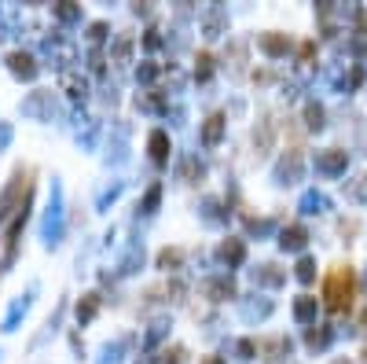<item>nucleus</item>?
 Masks as SVG:
<instances>
[{
	"mask_svg": "<svg viewBox=\"0 0 367 364\" xmlns=\"http://www.w3.org/2000/svg\"><path fill=\"white\" fill-rule=\"evenodd\" d=\"M353 298H356V276L349 265H338L327 272L323 280V302H327L331 313H349L353 309Z\"/></svg>",
	"mask_w": 367,
	"mask_h": 364,
	"instance_id": "obj_1",
	"label": "nucleus"
},
{
	"mask_svg": "<svg viewBox=\"0 0 367 364\" xmlns=\"http://www.w3.org/2000/svg\"><path fill=\"white\" fill-rule=\"evenodd\" d=\"M345 162H349V155H345V151H338V147H331V151L316 155V166L323 169V173H341V169H345Z\"/></svg>",
	"mask_w": 367,
	"mask_h": 364,
	"instance_id": "obj_2",
	"label": "nucleus"
},
{
	"mask_svg": "<svg viewBox=\"0 0 367 364\" xmlns=\"http://www.w3.org/2000/svg\"><path fill=\"white\" fill-rule=\"evenodd\" d=\"M147 147H150V159H155V162H165V159H169V136H165L162 129H155V133H150Z\"/></svg>",
	"mask_w": 367,
	"mask_h": 364,
	"instance_id": "obj_3",
	"label": "nucleus"
},
{
	"mask_svg": "<svg viewBox=\"0 0 367 364\" xmlns=\"http://www.w3.org/2000/svg\"><path fill=\"white\" fill-rule=\"evenodd\" d=\"M221 133H224V114H209L206 129H202V140L213 147V144H221Z\"/></svg>",
	"mask_w": 367,
	"mask_h": 364,
	"instance_id": "obj_4",
	"label": "nucleus"
},
{
	"mask_svg": "<svg viewBox=\"0 0 367 364\" xmlns=\"http://www.w3.org/2000/svg\"><path fill=\"white\" fill-rule=\"evenodd\" d=\"M305 240H309V235H305V228H301V225H294V228H287V232H283V240H279V247H283V250H301V247H305Z\"/></svg>",
	"mask_w": 367,
	"mask_h": 364,
	"instance_id": "obj_5",
	"label": "nucleus"
},
{
	"mask_svg": "<svg viewBox=\"0 0 367 364\" xmlns=\"http://www.w3.org/2000/svg\"><path fill=\"white\" fill-rule=\"evenodd\" d=\"M294 316L301 320V324H309V320H316V298H309V294H301L297 302H294Z\"/></svg>",
	"mask_w": 367,
	"mask_h": 364,
	"instance_id": "obj_6",
	"label": "nucleus"
},
{
	"mask_svg": "<svg viewBox=\"0 0 367 364\" xmlns=\"http://www.w3.org/2000/svg\"><path fill=\"white\" fill-rule=\"evenodd\" d=\"M8 63H11V70H15L18 77H33V74H37V63H33L30 55H23V52H15Z\"/></svg>",
	"mask_w": 367,
	"mask_h": 364,
	"instance_id": "obj_7",
	"label": "nucleus"
},
{
	"mask_svg": "<svg viewBox=\"0 0 367 364\" xmlns=\"http://www.w3.org/2000/svg\"><path fill=\"white\" fill-rule=\"evenodd\" d=\"M221 258H224V262H231V265H239V262L246 258V247H243L239 240H228V243L221 247Z\"/></svg>",
	"mask_w": 367,
	"mask_h": 364,
	"instance_id": "obj_8",
	"label": "nucleus"
},
{
	"mask_svg": "<svg viewBox=\"0 0 367 364\" xmlns=\"http://www.w3.org/2000/svg\"><path fill=\"white\" fill-rule=\"evenodd\" d=\"M18 188H23V173H15V184L4 191V199H0V221H4V213L11 210V203L18 199Z\"/></svg>",
	"mask_w": 367,
	"mask_h": 364,
	"instance_id": "obj_9",
	"label": "nucleus"
},
{
	"mask_svg": "<svg viewBox=\"0 0 367 364\" xmlns=\"http://www.w3.org/2000/svg\"><path fill=\"white\" fill-rule=\"evenodd\" d=\"M261 48H265L268 55H283V52H287V37H275V33H265V37H261Z\"/></svg>",
	"mask_w": 367,
	"mask_h": 364,
	"instance_id": "obj_10",
	"label": "nucleus"
},
{
	"mask_svg": "<svg viewBox=\"0 0 367 364\" xmlns=\"http://www.w3.org/2000/svg\"><path fill=\"white\" fill-rule=\"evenodd\" d=\"M253 144H257V151H268V147H272V122L268 118L261 122V129L253 133Z\"/></svg>",
	"mask_w": 367,
	"mask_h": 364,
	"instance_id": "obj_11",
	"label": "nucleus"
},
{
	"mask_svg": "<svg viewBox=\"0 0 367 364\" xmlns=\"http://www.w3.org/2000/svg\"><path fill=\"white\" fill-rule=\"evenodd\" d=\"M99 309V294H84V302L77 306V320H92Z\"/></svg>",
	"mask_w": 367,
	"mask_h": 364,
	"instance_id": "obj_12",
	"label": "nucleus"
},
{
	"mask_svg": "<svg viewBox=\"0 0 367 364\" xmlns=\"http://www.w3.org/2000/svg\"><path fill=\"white\" fill-rule=\"evenodd\" d=\"M206 291H209V294H213V302H224V298H228V294H231V291H235V287H231V284H228V280H217V284H209V287H206Z\"/></svg>",
	"mask_w": 367,
	"mask_h": 364,
	"instance_id": "obj_13",
	"label": "nucleus"
},
{
	"mask_svg": "<svg viewBox=\"0 0 367 364\" xmlns=\"http://www.w3.org/2000/svg\"><path fill=\"white\" fill-rule=\"evenodd\" d=\"M180 262H184L180 250H162V254H158V265H162V269H177Z\"/></svg>",
	"mask_w": 367,
	"mask_h": 364,
	"instance_id": "obj_14",
	"label": "nucleus"
},
{
	"mask_svg": "<svg viewBox=\"0 0 367 364\" xmlns=\"http://www.w3.org/2000/svg\"><path fill=\"white\" fill-rule=\"evenodd\" d=\"M312 276H316V265H312V258H301V262H297V280H301V284H309Z\"/></svg>",
	"mask_w": 367,
	"mask_h": 364,
	"instance_id": "obj_15",
	"label": "nucleus"
},
{
	"mask_svg": "<svg viewBox=\"0 0 367 364\" xmlns=\"http://www.w3.org/2000/svg\"><path fill=\"white\" fill-rule=\"evenodd\" d=\"M305 118H309V129H319V125H323V107H309V111H305Z\"/></svg>",
	"mask_w": 367,
	"mask_h": 364,
	"instance_id": "obj_16",
	"label": "nucleus"
},
{
	"mask_svg": "<svg viewBox=\"0 0 367 364\" xmlns=\"http://www.w3.org/2000/svg\"><path fill=\"white\" fill-rule=\"evenodd\" d=\"M158 199H162V188L155 184V188H150V191H147V199H143V210L150 213V210H155V206H158Z\"/></svg>",
	"mask_w": 367,
	"mask_h": 364,
	"instance_id": "obj_17",
	"label": "nucleus"
},
{
	"mask_svg": "<svg viewBox=\"0 0 367 364\" xmlns=\"http://www.w3.org/2000/svg\"><path fill=\"white\" fill-rule=\"evenodd\" d=\"M184 357H187V350H184V346H172V350H165V357H162V360H165V364H180Z\"/></svg>",
	"mask_w": 367,
	"mask_h": 364,
	"instance_id": "obj_18",
	"label": "nucleus"
},
{
	"mask_svg": "<svg viewBox=\"0 0 367 364\" xmlns=\"http://www.w3.org/2000/svg\"><path fill=\"white\" fill-rule=\"evenodd\" d=\"M195 70H199V77H209V70H213V59H209L206 52L199 55V67H195Z\"/></svg>",
	"mask_w": 367,
	"mask_h": 364,
	"instance_id": "obj_19",
	"label": "nucleus"
},
{
	"mask_svg": "<svg viewBox=\"0 0 367 364\" xmlns=\"http://www.w3.org/2000/svg\"><path fill=\"white\" fill-rule=\"evenodd\" d=\"M353 196H356V199H367V177H360V184L353 188Z\"/></svg>",
	"mask_w": 367,
	"mask_h": 364,
	"instance_id": "obj_20",
	"label": "nucleus"
},
{
	"mask_svg": "<svg viewBox=\"0 0 367 364\" xmlns=\"http://www.w3.org/2000/svg\"><path fill=\"white\" fill-rule=\"evenodd\" d=\"M312 52H316L312 45H301V63H309V59H312Z\"/></svg>",
	"mask_w": 367,
	"mask_h": 364,
	"instance_id": "obj_21",
	"label": "nucleus"
},
{
	"mask_svg": "<svg viewBox=\"0 0 367 364\" xmlns=\"http://www.w3.org/2000/svg\"><path fill=\"white\" fill-rule=\"evenodd\" d=\"M206 364H221V360H217V357H209V360H206Z\"/></svg>",
	"mask_w": 367,
	"mask_h": 364,
	"instance_id": "obj_22",
	"label": "nucleus"
},
{
	"mask_svg": "<svg viewBox=\"0 0 367 364\" xmlns=\"http://www.w3.org/2000/svg\"><path fill=\"white\" fill-rule=\"evenodd\" d=\"M334 364H349V360H334Z\"/></svg>",
	"mask_w": 367,
	"mask_h": 364,
	"instance_id": "obj_23",
	"label": "nucleus"
}]
</instances>
